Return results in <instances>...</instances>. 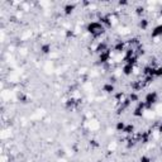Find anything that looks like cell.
<instances>
[{"label":"cell","instance_id":"44dd1931","mask_svg":"<svg viewBox=\"0 0 162 162\" xmlns=\"http://www.w3.org/2000/svg\"><path fill=\"white\" fill-rule=\"evenodd\" d=\"M162 76V67H155V77H161Z\"/></svg>","mask_w":162,"mask_h":162},{"label":"cell","instance_id":"ba28073f","mask_svg":"<svg viewBox=\"0 0 162 162\" xmlns=\"http://www.w3.org/2000/svg\"><path fill=\"white\" fill-rule=\"evenodd\" d=\"M161 36H162V24L155 27L153 31H152V33H151L152 38H157V37H161Z\"/></svg>","mask_w":162,"mask_h":162},{"label":"cell","instance_id":"83f0119b","mask_svg":"<svg viewBox=\"0 0 162 162\" xmlns=\"http://www.w3.org/2000/svg\"><path fill=\"white\" fill-rule=\"evenodd\" d=\"M161 153H162V146H161Z\"/></svg>","mask_w":162,"mask_h":162},{"label":"cell","instance_id":"4316f807","mask_svg":"<svg viewBox=\"0 0 162 162\" xmlns=\"http://www.w3.org/2000/svg\"><path fill=\"white\" fill-rule=\"evenodd\" d=\"M160 14H161V15H162V9H161V10H160Z\"/></svg>","mask_w":162,"mask_h":162},{"label":"cell","instance_id":"6da1fadb","mask_svg":"<svg viewBox=\"0 0 162 162\" xmlns=\"http://www.w3.org/2000/svg\"><path fill=\"white\" fill-rule=\"evenodd\" d=\"M86 31L93 37H99V36L104 34L105 28H104V26L100 22H90L89 24H88V27H86Z\"/></svg>","mask_w":162,"mask_h":162},{"label":"cell","instance_id":"8fae6325","mask_svg":"<svg viewBox=\"0 0 162 162\" xmlns=\"http://www.w3.org/2000/svg\"><path fill=\"white\" fill-rule=\"evenodd\" d=\"M143 74L144 76H153L155 77V67L153 66H146L143 69Z\"/></svg>","mask_w":162,"mask_h":162},{"label":"cell","instance_id":"ffe728a7","mask_svg":"<svg viewBox=\"0 0 162 162\" xmlns=\"http://www.w3.org/2000/svg\"><path fill=\"white\" fill-rule=\"evenodd\" d=\"M128 99L131 100V103H136V101H138L139 96H138V94H136L134 91H132V93L129 94V96H128Z\"/></svg>","mask_w":162,"mask_h":162},{"label":"cell","instance_id":"7c38bea8","mask_svg":"<svg viewBox=\"0 0 162 162\" xmlns=\"http://www.w3.org/2000/svg\"><path fill=\"white\" fill-rule=\"evenodd\" d=\"M100 23L105 27H112V22H110V17L105 15V17H101L100 18Z\"/></svg>","mask_w":162,"mask_h":162},{"label":"cell","instance_id":"9a60e30c","mask_svg":"<svg viewBox=\"0 0 162 162\" xmlns=\"http://www.w3.org/2000/svg\"><path fill=\"white\" fill-rule=\"evenodd\" d=\"M41 52H42L43 55H48L50 52H51V45H50V43L42 45V46H41Z\"/></svg>","mask_w":162,"mask_h":162},{"label":"cell","instance_id":"484cf974","mask_svg":"<svg viewBox=\"0 0 162 162\" xmlns=\"http://www.w3.org/2000/svg\"><path fill=\"white\" fill-rule=\"evenodd\" d=\"M158 132H160V133H162V123H161L160 127H158Z\"/></svg>","mask_w":162,"mask_h":162},{"label":"cell","instance_id":"e0dca14e","mask_svg":"<svg viewBox=\"0 0 162 162\" xmlns=\"http://www.w3.org/2000/svg\"><path fill=\"white\" fill-rule=\"evenodd\" d=\"M115 99L119 104H122L124 100H127V96H126L124 93H118V94H115Z\"/></svg>","mask_w":162,"mask_h":162},{"label":"cell","instance_id":"5bb4252c","mask_svg":"<svg viewBox=\"0 0 162 162\" xmlns=\"http://www.w3.org/2000/svg\"><path fill=\"white\" fill-rule=\"evenodd\" d=\"M148 24H150V22H148V19H146V18H142L139 20V28L142 31H146L147 28H148Z\"/></svg>","mask_w":162,"mask_h":162},{"label":"cell","instance_id":"2e32d148","mask_svg":"<svg viewBox=\"0 0 162 162\" xmlns=\"http://www.w3.org/2000/svg\"><path fill=\"white\" fill-rule=\"evenodd\" d=\"M136 55V51H134V48H128L127 51H126V55H124V58L123 60H128V58H131V57H133Z\"/></svg>","mask_w":162,"mask_h":162},{"label":"cell","instance_id":"30bf717a","mask_svg":"<svg viewBox=\"0 0 162 162\" xmlns=\"http://www.w3.org/2000/svg\"><path fill=\"white\" fill-rule=\"evenodd\" d=\"M75 8H76L75 4H67V5H66V7L63 8V13L66 14V15H71V14L74 13Z\"/></svg>","mask_w":162,"mask_h":162},{"label":"cell","instance_id":"ac0fdd59","mask_svg":"<svg viewBox=\"0 0 162 162\" xmlns=\"http://www.w3.org/2000/svg\"><path fill=\"white\" fill-rule=\"evenodd\" d=\"M123 132H124L126 134H133V133H134V126H133V124H127Z\"/></svg>","mask_w":162,"mask_h":162},{"label":"cell","instance_id":"603a6c76","mask_svg":"<svg viewBox=\"0 0 162 162\" xmlns=\"http://www.w3.org/2000/svg\"><path fill=\"white\" fill-rule=\"evenodd\" d=\"M143 12H144V9H143V8H137V10H136V13L138 14V15H141V14H143Z\"/></svg>","mask_w":162,"mask_h":162},{"label":"cell","instance_id":"277c9868","mask_svg":"<svg viewBox=\"0 0 162 162\" xmlns=\"http://www.w3.org/2000/svg\"><path fill=\"white\" fill-rule=\"evenodd\" d=\"M110 57H112V52H110V50H108V51L99 55V62L100 63H108L109 60H110Z\"/></svg>","mask_w":162,"mask_h":162},{"label":"cell","instance_id":"d4e9b609","mask_svg":"<svg viewBox=\"0 0 162 162\" xmlns=\"http://www.w3.org/2000/svg\"><path fill=\"white\" fill-rule=\"evenodd\" d=\"M90 144H93V146H95V147H98L99 144L96 143V141H91V142H90Z\"/></svg>","mask_w":162,"mask_h":162},{"label":"cell","instance_id":"7a4b0ae2","mask_svg":"<svg viewBox=\"0 0 162 162\" xmlns=\"http://www.w3.org/2000/svg\"><path fill=\"white\" fill-rule=\"evenodd\" d=\"M157 100H158V94L156 91H150L148 94H146V96H144L146 109H151L152 105L157 103Z\"/></svg>","mask_w":162,"mask_h":162},{"label":"cell","instance_id":"8992f818","mask_svg":"<svg viewBox=\"0 0 162 162\" xmlns=\"http://www.w3.org/2000/svg\"><path fill=\"white\" fill-rule=\"evenodd\" d=\"M133 71H134V66L129 63H124V66L122 69V74L124 76H131L133 74Z\"/></svg>","mask_w":162,"mask_h":162},{"label":"cell","instance_id":"d6986e66","mask_svg":"<svg viewBox=\"0 0 162 162\" xmlns=\"http://www.w3.org/2000/svg\"><path fill=\"white\" fill-rule=\"evenodd\" d=\"M126 126H127L126 123L120 120V122H118L117 124H115V129H117L118 132H123V131H124V128H126Z\"/></svg>","mask_w":162,"mask_h":162},{"label":"cell","instance_id":"5b68a950","mask_svg":"<svg viewBox=\"0 0 162 162\" xmlns=\"http://www.w3.org/2000/svg\"><path fill=\"white\" fill-rule=\"evenodd\" d=\"M146 86H147V84L144 82V80H137L132 84V89L134 90V91H139V90H142Z\"/></svg>","mask_w":162,"mask_h":162},{"label":"cell","instance_id":"3957f363","mask_svg":"<svg viewBox=\"0 0 162 162\" xmlns=\"http://www.w3.org/2000/svg\"><path fill=\"white\" fill-rule=\"evenodd\" d=\"M144 109H146V103H144V101H138L137 107H136V109H134V112H133V115L137 117V118L143 117Z\"/></svg>","mask_w":162,"mask_h":162},{"label":"cell","instance_id":"cb8c5ba5","mask_svg":"<svg viewBox=\"0 0 162 162\" xmlns=\"http://www.w3.org/2000/svg\"><path fill=\"white\" fill-rule=\"evenodd\" d=\"M119 5H128V1H119Z\"/></svg>","mask_w":162,"mask_h":162},{"label":"cell","instance_id":"9c48e42d","mask_svg":"<svg viewBox=\"0 0 162 162\" xmlns=\"http://www.w3.org/2000/svg\"><path fill=\"white\" fill-rule=\"evenodd\" d=\"M103 91H105L107 94H113L114 91H115V86H114V84L108 82L103 86Z\"/></svg>","mask_w":162,"mask_h":162},{"label":"cell","instance_id":"4fadbf2b","mask_svg":"<svg viewBox=\"0 0 162 162\" xmlns=\"http://www.w3.org/2000/svg\"><path fill=\"white\" fill-rule=\"evenodd\" d=\"M124 48H126V43H124V42H122V41L114 45V51H115V52H123V51H124Z\"/></svg>","mask_w":162,"mask_h":162},{"label":"cell","instance_id":"7402d4cb","mask_svg":"<svg viewBox=\"0 0 162 162\" xmlns=\"http://www.w3.org/2000/svg\"><path fill=\"white\" fill-rule=\"evenodd\" d=\"M139 162H151V157L150 156H142L139 158Z\"/></svg>","mask_w":162,"mask_h":162},{"label":"cell","instance_id":"52a82bcc","mask_svg":"<svg viewBox=\"0 0 162 162\" xmlns=\"http://www.w3.org/2000/svg\"><path fill=\"white\" fill-rule=\"evenodd\" d=\"M108 50L109 48H108V45L105 43V42H99L98 46H96V48H95V52L100 55V53H103V52H105Z\"/></svg>","mask_w":162,"mask_h":162}]
</instances>
